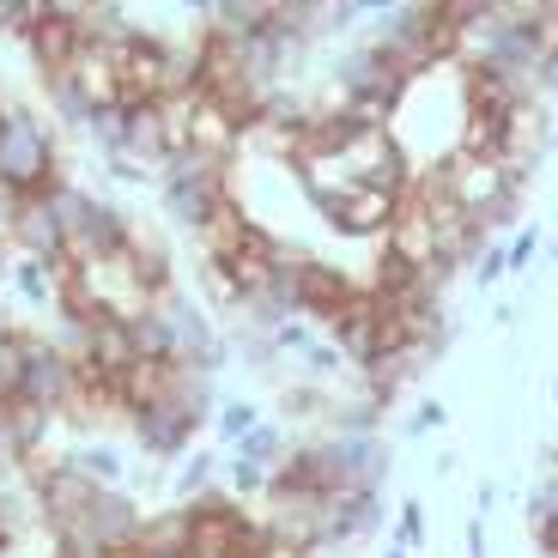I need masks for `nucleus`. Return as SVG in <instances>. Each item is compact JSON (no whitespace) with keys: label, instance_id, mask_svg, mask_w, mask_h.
Instances as JSON below:
<instances>
[{"label":"nucleus","instance_id":"1","mask_svg":"<svg viewBox=\"0 0 558 558\" xmlns=\"http://www.w3.org/2000/svg\"><path fill=\"white\" fill-rule=\"evenodd\" d=\"M56 182H68L56 122H43V110L7 98V110H0V189H13L19 201H43Z\"/></svg>","mask_w":558,"mask_h":558},{"label":"nucleus","instance_id":"2","mask_svg":"<svg viewBox=\"0 0 558 558\" xmlns=\"http://www.w3.org/2000/svg\"><path fill=\"white\" fill-rule=\"evenodd\" d=\"M231 201V158H213L201 146H182L158 165V207L170 225H182L189 238H201L213 213Z\"/></svg>","mask_w":558,"mask_h":558},{"label":"nucleus","instance_id":"3","mask_svg":"<svg viewBox=\"0 0 558 558\" xmlns=\"http://www.w3.org/2000/svg\"><path fill=\"white\" fill-rule=\"evenodd\" d=\"M80 364L68 359V352L49 347V335H25V371H19V401L37 407V413L49 418H73L80 413Z\"/></svg>","mask_w":558,"mask_h":558},{"label":"nucleus","instance_id":"4","mask_svg":"<svg viewBox=\"0 0 558 558\" xmlns=\"http://www.w3.org/2000/svg\"><path fill=\"white\" fill-rule=\"evenodd\" d=\"M286 274H292V298H298V316L316 322V328H328V322L340 316V310L352 304V274L335 262H316V255H292L286 262Z\"/></svg>","mask_w":558,"mask_h":558},{"label":"nucleus","instance_id":"5","mask_svg":"<svg viewBox=\"0 0 558 558\" xmlns=\"http://www.w3.org/2000/svg\"><path fill=\"white\" fill-rule=\"evenodd\" d=\"M201 432H207V425L189 418L177 401H153V407H134V413H128V437H134V449L146 461H182L195 449Z\"/></svg>","mask_w":558,"mask_h":558},{"label":"nucleus","instance_id":"6","mask_svg":"<svg viewBox=\"0 0 558 558\" xmlns=\"http://www.w3.org/2000/svg\"><path fill=\"white\" fill-rule=\"evenodd\" d=\"M73 522H80V529L116 558V553H134L140 522H146V504H140L128 486H98V492H92V504H85Z\"/></svg>","mask_w":558,"mask_h":558},{"label":"nucleus","instance_id":"7","mask_svg":"<svg viewBox=\"0 0 558 558\" xmlns=\"http://www.w3.org/2000/svg\"><path fill=\"white\" fill-rule=\"evenodd\" d=\"M128 243H134V219H128L116 201L92 195V213H85V225L73 231L68 255L73 262H110V255H122Z\"/></svg>","mask_w":558,"mask_h":558},{"label":"nucleus","instance_id":"8","mask_svg":"<svg viewBox=\"0 0 558 558\" xmlns=\"http://www.w3.org/2000/svg\"><path fill=\"white\" fill-rule=\"evenodd\" d=\"M389 522L383 510V492H340V498L322 504V553L328 546H347V541H364Z\"/></svg>","mask_w":558,"mask_h":558},{"label":"nucleus","instance_id":"9","mask_svg":"<svg viewBox=\"0 0 558 558\" xmlns=\"http://www.w3.org/2000/svg\"><path fill=\"white\" fill-rule=\"evenodd\" d=\"M395 213H401V201H395V195L352 182L347 201H340L335 213H322V219H328V231H340V238H389Z\"/></svg>","mask_w":558,"mask_h":558},{"label":"nucleus","instance_id":"10","mask_svg":"<svg viewBox=\"0 0 558 558\" xmlns=\"http://www.w3.org/2000/svg\"><path fill=\"white\" fill-rule=\"evenodd\" d=\"M134 364H140V352H134V335H128V316L98 310V316H92V352H85V371L104 377V383H122Z\"/></svg>","mask_w":558,"mask_h":558},{"label":"nucleus","instance_id":"11","mask_svg":"<svg viewBox=\"0 0 558 558\" xmlns=\"http://www.w3.org/2000/svg\"><path fill=\"white\" fill-rule=\"evenodd\" d=\"M7 243H13V255H37V262H56V267L73 262V255H68V231H61V219L49 213V201H25Z\"/></svg>","mask_w":558,"mask_h":558},{"label":"nucleus","instance_id":"12","mask_svg":"<svg viewBox=\"0 0 558 558\" xmlns=\"http://www.w3.org/2000/svg\"><path fill=\"white\" fill-rule=\"evenodd\" d=\"M122 262H128V274H134V286L146 292V304H153V298H165L170 286H177V262H170L165 238L140 231V225H134V243L122 250Z\"/></svg>","mask_w":558,"mask_h":558},{"label":"nucleus","instance_id":"13","mask_svg":"<svg viewBox=\"0 0 558 558\" xmlns=\"http://www.w3.org/2000/svg\"><path fill=\"white\" fill-rule=\"evenodd\" d=\"M80 25H61V19H37L31 25V37H25V56H31V68H37V80L43 73H61L73 56H80Z\"/></svg>","mask_w":558,"mask_h":558},{"label":"nucleus","instance_id":"14","mask_svg":"<svg viewBox=\"0 0 558 558\" xmlns=\"http://www.w3.org/2000/svg\"><path fill=\"white\" fill-rule=\"evenodd\" d=\"M7 274H13L19 304H25V310H43V316H49V310H56V292H61V274H68V267L37 262V255H13V267H7Z\"/></svg>","mask_w":558,"mask_h":558},{"label":"nucleus","instance_id":"15","mask_svg":"<svg viewBox=\"0 0 558 558\" xmlns=\"http://www.w3.org/2000/svg\"><path fill=\"white\" fill-rule=\"evenodd\" d=\"M134 553H165V558H189V504H170V510H146L140 522Z\"/></svg>","mask_w":558,"mask_h":558},{"label":"nucleus","instance_id":"16","mask_svg":"<svg viewBox=\"0 0 558 558\" xmlns=\"http://www.w3.org/2000/svg\"><path fill=\"white\" fill-rule=\"evenodd\" d=\"M61 456H68L92 486H128V468H134V461L122 456V444H104V437H85V444L61 449Z\"/></svg>","mask_w":558,"mask_h":558},{"label":"nucleus","instance_id":"17","mask_svg":"<svg viewBox=\"0 0 558 558\" xmlns=\"http://www.w3.org/2000/svg\"><path fill=\"white\" fill-rule=\"evenodd\" d=\"M56 425L61 418L37 413V407H25V401H7V456H19V461L43 456L49 437H56Z\"/></svg>","mask_w":558,"mask_h":558},{"label":"nucleus","instance_id":"18","mask_svg":"<svg viewBox=\"0 0 558 558\" xmlns=\"http://www.w3.org/2000/svg\"><path fill=\"white\" fill-rule=\"evenodd\" d=\"M219 449H189V456L170 468V504H195L219 486Z\"/></svg>","mask_w":558,"mask_h":558},{"label":"nucleus","instance_id":"19","mask_svg":"<svg viewBox=\"0 0 558 558\" xmlns=\"http://www.w3.org/2000/svg\"><path fill=\"white\" fill-rule=\"evenodd\" d=\"M128 335H134V352L140 359H177V328H170L165 304H140L134 316H128Z\"/></svg>","mask_w":558,"mask_h":558},{"label":"nucleus","instance_id":"20","mask_svg":"<svg viewBox=\"0 0 558 558\" xmlns=\"http://www.w3.org/2000/svg\"><path fill=\"white\" fill-rule=\"evenodd\" d=\"M322 425H328V437H377L383 432V407L377 401H340L335 395V407H328V418H322Z\"/></svg>","mask_w":558,"mask_h":558},{"label":"nucleus","instance_id":"21","mask_svg":"<svg viewBox=\"0 0 558 558\" xmlns=\"http://www.w3.org/2000/svg\"><path fill=\"white\" fill-rule=\"evenodd\" d=\"M279 7H286V0H219L213 25L231 31V37H255V31H267V19H274Z\"/></svg>","mask_w":558,"mask_h":558},{"label":"nucleus","instance_id":"22","mask_svg":"<svg viewBox=\"0 0 558 558\" xmlns=\"http://www.w3.org/2000/svg\"><path fill=\"white\" fill-rule=\"evenodd\" d=\"M340 371H352L347 352H340L328 335H316L304 352H298V377H292V383H322V389H328V383H335Z\"/></svg>","mask_w":558,"mask_h":558},{"label":"nucleus","instance_id":"23","mask_svg":"<svg viewBox=\"0 0 558 558\" xmlns=\"http://www.w3.org/2000/svg\"><path fill=\"white\" fill-rule=\"evenodd\" d=\"M286 449H292V437L279 432L274 418H262V425H255L250 437H238V444H231V456H243V461H262L267 474H274L279 461H286Z\"/></svg>","mask_w":558,"mask_h":558},{"label":"nucleus","instance_id":"24","mask_svg":"<svg viewBox=\"0 0 558 558\" xmlns=\"http://www.w3.org/2000/svg\"><path fill=\"white\" fill-rule=\"evenodd\" d=\"M262 418H267V413H262L255 401H243V395H238V401H219V413H213V437H219V444L231 449L238 437H250L255 425H262Z\"/></svg>","mask_w":558,"mask_h":558},{"label":"nucleus","instance_id":"25","mask_svg":"<svg viewBox=\"0 0 558 558\" xmlns=\"http://www.w3.org/2000/svg\"><path fill=\"white\" fill-rule=\"evenodd\" d=\"M492 7H498V0H432V19H437V31H449V37L461 43Z\"/></svg>","mask_w":558,"mask_h":558},{"label":"nucleus","instance_id":"26","mask_svg":"<svg viewBox=\"0 0 558 558\" xmlns=\"http://www.w3.org/2000/svg\"><path fill=\"white\" fill-rule=\"evenodd\" d=\"M219 480H225L231 498H262V492H267V468H262V461H243V456H231V449H225V461H219Z\"/></svg>","mask_w":558,"mask_h":558},{"label":"nucleus","instance_id":"27","mask_svg":"<svg viewBox=\"0 0 558 558\" xmlns=\"http://www.w3.org/2000/svg\"><path fill=\"white\" fill-rule=\"evenodd\" d=\"M19 371H25V328L0 340V407L19 401Z\"/></svg>","mask_w":558,"mask_h":558},{"label":"nucleus","instance_id":"28","mask_svg":"<svg viewBox=\"0 0 558 558\" xmlns=\"http://www.w3.org/2000/svg\"><path fill=\"white\" fill-rule=\"evenodd\" d=\"M85 140H92L104 158L122 153V104H110V110H92V122H85Z\"/></svg>","mask_w":558,"mask_h":558},{"label":"nucleus","instance_id":"29","mask_svg":"<svg viewBox=\"0 0 558 558\" xmlns=\"http://www.w3.org/2000/svg\"><path fill=\"white\" fill-rule=\"evenodd\" d=\"M425 534H432V522H425V504L407 498L401 510H395V534H389V541L407 546V553H418V546H425Z\"/></svg>","mask_w":558,"mask_h":558},{"label":"nucleus","instance_id":"30","mask_svg":"<svg viewBox=\"0 0 558 558\" xmlns=\"http://www.w3.org/2000/svg\"><path fill=\"white\" fill-rule=\"evenodd\" d=\"M37 19H43L37 0H0V37H7V43H25Z\"/></svg>","mask_w":558,"mask_h":558},{"label":"nucleus","instance_id":"31","mask_svg":"<svg viewBox=\"0 0 558 558\" xmlns=\"http://www.w3.org/2000/svg\"><path fill=\"white\" fill-rule=\"evenodd\" d=\"M541 250H546V231H541V225H522L517 238L504 243V262H510V274H529V262Z\"/></svg>","mask_w":558,"mask_h":558},{"label":"nucleus","instance_id":"32","mask_svg":"<svg viewBox=\"0 0 558 558\" xmlns=\"http://www.w3.org/2000/svg\"><path fill=\"white\" fill-rule=\"evenodd\" d=\"M316 335H322L316 322H304V316H286V322L274 328V347H279V359H298V352H304Z\"/></svg>","mask_w":558,"mask_h":558},{"label":"nucleus","instance_id":"33","mask_svg":"<svg viewBox=\"0 0 558 558\" xmlns=\"http://www.w3.org/2000/svg\"><path fill=\"white\" fill-rule=\"evenodd\" d=\"M449 425V407L444 401H418L413 413L401 418V437H432V432H444Z\"/></svg>","mask_w":558,"mask_h":558},{"label":"nucleus","instance_id":"34","mask_svg":"<svg viewBox=\"0 0 558 558\" xmlns=\"http://www.w3.org/2000/svg\"><path fill=\"white\" fill-rule=\"evenodd\" d=\"M104 170H110L116 182H128V189H158V170H153V165H140V158H128V153L104 158Z\"/></svg>","mask_w":558,"mask_h":558},{"label":"nucleus","instance_id":"35","mask_svg":"<svg viewBox=\"0 0 558 558\" xmlns=\"http://www.w3.org/2000/svg\"><path fill=\"white\" fill-rule=\"evenodd\" d=\"M504 274H510V262H504V243H492V250L474 255V286H480V292H492Z\"/></svg>","mask_w":558,"mask_h":558},{"label":"nucleus","instance_id":"36","mask_svg":"<svg viewBox=\"0 0 558 558\" xmlns=\"http://www.w3.org/2000/svg\"><path fill=\"white\" fill-rule=\"evenodd\" d=\"M534 92H546V98H558V43L541 56V68H534Z\"/></svg>","mask_w":558,"mask_h":558},{"label":"nucleus","instance_id":"37","mask_svg":"<svg viewBox=\"0 0 558 558\" xmlns=\"http://www.w3.org/2000/svg\"><path fill=\"white\" fill-rule=\"evenodd\" d=\"M534 546H541L546 558H558V504H553V510H546L541 522H534Z\"/></svg>","mask_w":558,"mask_h":558},{"label":"nucleus","instance_id":"38","mask_svg":"<svg viewBox=\"0 0 558 558\" xmlns=\"http://www.w3.org/2000/svg\"><path fill=\"white\" fill-rule=\"evenodd\" d=\"M461 546H468V558H486V517H468V529H461Z\"/></svg>","mask_w":558,"mask_h":558},{"label":"nucleus","instance_id":"39","mask_svg":"<svg viewBox=\"0 0 558 558\" xmlns=\"http://www.w3.org/2000/svg\"><path fill=\"white\" fill-rule=\"evenodd\" d=\"M19 207H25V201H19L13 189H0V243L13 238V219H19Z\"/></svg>","mask_w":558,"mask_h":558},{"label":"nucleus","instance_id":"40","mask_svg":"<svg viewBox=\"0 0 558 558\" xmlns=\"http://www.w3.org/2000/svg\"><path fill=\"white\" fill-rule=\"evenodd\" d=\"M170 7H182L195 25H213V13H219V0H170Z\"/></svg>","mask_w":558,"mask_h":558},{"label":"nucleus","instance_id":"41","mask_svg":"<svg viewBox=\"0 0 558 558\" xmlns=\"http://www.w3.org/2000/svg\"><path fill=\"white\" fill-rule=\"evenodd\" d=\"M529 13H534V19H541V25H546V31H553V43H558V0H534Z\"/></svg>","mask_w":558,"mask_h":558},{"label":"nucleus","instance_id":"42","mask_svg":"<svg viewBox=\"0 0 558 558\" xmlns=\"http://www.w3.org/2000/svg\"><path fill=\"white\" fill-rule=\"evenodd\" d=\"M492 504H498V486H492V480H480V492H474V517H492Z\"/></svg>","mask_w":558,"mask_h":558},{"label":"nucleus","instance_id":"43","mask_svg":"<svg viewBox=\"0 0 558 558\" xmlns=\"http://www.w3.org/2000/svg\"><path fill=\"white\" fill-rule=\"evenodd\" d=\"M352 7H359V19H383V13H395L401 0H352Z\"/></svg>","mask_w":558,"mask_h":558},{"label":"nucleus","instance_id":"44","mask_svg":"<svg viewBox=\"0 0 558 558\" xmlns=\"http://www.w3.org/2000/svg\"><path fill=\"white\" fill-rule=\"evenodd\" d=\"M517 316H522L517 304H498V310H492V328H510V322H517Z\"/></svg>","mask_w":558,"mask_h":558},{"label":"nucleus","instance_id":"45","mask_svg":"<svg viewBox=\"0 0 558 558\" xmlns=\"http://www.w3.org/2000/svg\"><path fill=\"white\" fill-rule=\"evenodd\" d=\"M286 7H304V13H322V7H328V0H286Z\"/></svg>","mask_w":558,"mask_h":558},{"label":"nucleus","instance_id":"46","mask_svg":"<svg viewBox=\"0 0 558 558\" xmlns=\"http://www.w3.org/2000/svg\"><path fill=\"white\" fill-rule=\"evenodd\" d=\"M7 267H13V243H0V274H7Z\"/></svg>","mask_w":558,"mask_h":558},{"label":"nucleus","instance_id":"47","mask_svg":"<svg viewBox=\"0 0 558 558\" xmlns=\"http://www.w3.org/2000/svg\"><path fill=\"white\" fill-rule=\"evenodd\" d=\"M383 558H413V553H407V546H395V541H389V553H383Z\"/></svg>","mask_w":558,"mask_h":558},{"label":"nucleus","instance_id":"48","mask_svg":"<svg viewBox=\"0 0 558 558\" xmlns=\"http://www.w3.org/2000/svg\"><path fill=\"white\" fill-rule=\"evenodd\" d=\"M546 262H553V267H558V238H553V243H546Z\"/></svg>","mask_w":558,"mask_h":558},{"label":"nucleus","instance_id":"49","mask_svg":"<svg viewBox=\"0 0 558 558\" xmlns=\"http://www.w3.org/2000/svg\"><path fill=\"white\" fill-rule=\"evenodd\" d=\"M7 335H13V322H7V316H0V340H7Z\"/></svg>","mask_w":558,"mask_h":558},{"label":"nucleus","instance_id":"50","mask_svg":"<svg viewBox=\"0 0 558 558\" xmlns=\"http://www.w3.org/2000/svg\"><path fill=\"white\" fill-rule=\"evenodd\" d=\"M128 558H165V553H128Z\"/></svg>","mask_w":558,"mask_h":558},{"label":"nucleus","instance_id":"51","mask_svg":"<svg viewBox=\"0 0 558 558\" xmlns=\"http://www.w3.org/2000/svg\"><path fill=\"white\" fill-rule=\"evenodd\" d=\"M553 407H558V377H553Z\"/></svg>","mask_w":558,"mask_h":558},{"label":"nucleus","instance_id":"52","mask_svg":"<svg viewBox=\"0 0 558 558\" xmlns=\"http://www.w3.org/2000/svg\"><path fill=\"white\" fill-rule=\"evenodd\" d=\"M0 553H13V546H7V541H0Z\"/></svg>","mask_w":558,"mask_h":558},{"label":"nucleus","instance_id":"53","mask_svg":"<svg viewBox=\"0 0 558 558\" xmlns=\"http://www.w3.org/2000/svg\"><path fill=\"white\" fill-rule=\"evenodd\" d=\"M0 558H13V553H0Z\"/></svg>","mask_w":558,"mask_h":558}]
</instances>
